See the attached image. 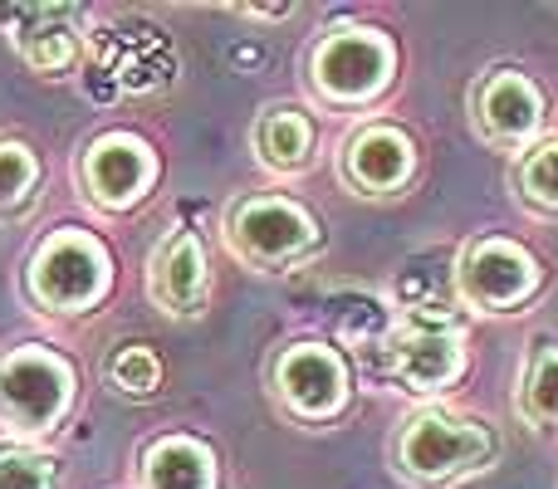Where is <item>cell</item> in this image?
Listing matches in <instances>:
<instances>
[{
	"label": "cell",
	"instance_id": "cell-13",
	"mask_svg": "<svg viewBox=\"0 0 558 489\" xmlns=\"http://www.w3.org/2000/svg\"><path fill=\"white\" fill-rule=\"evenodd\" d=\"M147 489H216V455L192 436H162L143 455Z\"/></svg>",
	"mask_w": 558,
	"mask_h": 489
},
{
	"label": "cell",
	"instance_id": "cell-9",
	"mask_svg": "<svg viewBox=\"0 0 558 489\" xmlns=\"http://www.w3.org/2000/svg\"><path fill=\"white\" fill-rule=\"evenodd\" d=\"M157 182V157L133 133H108L84 152V192L98 211H133Z\"/></svg>",
	"mask_w": 558,
	"mask_h": 489
},
{
	"label": "cell",
	"instance_id": "cell-1",
	"mask_svg": "<svg viewBox=\"0 0 558 489\" xmlns=\"http://www.w3.org/2000/svg\"><path fill=\"white\" fill-rule=\"evenodd\" d=\"M74 402V367L45 343H25L0 357V426L20 441L54 431Z\"/></svg>",
	"mask_w": 558,
	"mask_h": 489
},
{
	"label": "cell",
	"instance_id": "cell-11",
	"mask_svg": "<svg viewBox=\"0 0 558 489\" xmlns=\"http://www.w3.org/2000/svg\"><path fill=\"white\" fill-rule=\"evenodd\" d=\"M412 167H416V152H412V143H407V133H397V127H387V123H373V127H363V133H353V143H348V152H343L348 182L367 196H387V192H397V186H407Z\"/></svg>",
	"mask_w": 558,
	"mask_h": 489
},
{
	"label": "cell",
	"instance_id": "cell-2",
	"mask_svg": "<svg viewBox=\"0 0 558 489\" xmlns=\"http://www.w3.org/2000/svg\"><path fill=\"white\" fill-rule=\"evenodd\" d=\"M495 461V436L471 416L451 412H416L397 436V465L416 485H451L485 470Z\"/></svg>",
	"mask_w": 558,
	"mask_h": 489
},
{
	"label": "cell",
	"instance_id": "cell-14",
	"mask_svg": "<svg viewBox=\"0 0 558 489\" xmlns=\"http://www.w3.org/2000/svg\"><path fill=\"white\" fill-rule=\"evenodd\" d=\"M20 25H15V45L20 54L29 59L35 69H45V74H59V69H69L78 59V35L74 25L64 20V10L59 5H29L20 10Z\"/></svg>",
	"mask_w": 558,
	"mask_h": 489
},
{
	"label": "cell",
	"instance_id": "cell-6",
	"mask_svg": "<svg viewBox=\"0 0 558 489\" xmlns=\"http://www.w3.org/2000/svg\"><path fill=\"white\" fill-rule=\"evenodd\" d=\"M456 289H461L465 304L485 308V314H510L539 289V265H534V255L524 245L490 235V241H475L461 255Z\"/></svg>",
	"mask_w": 558,
	"mask_h": 489
},
{
	"label": "cell",
	"instance_id": "cell-10",
	"mask_svg": "<svg viewBox=\"0 0 558 489\" xmlns=\"http://www.w3.org/2000/svg\"><path fill=\"white\" fill-rule=\"evenodd\" d=\"M475 118H481L485 137L490 143H530L544 123V94L539 84L520 74V69H500L481 84V98H475Z\"/></svg>",
	"mask_w": 558,
	"mask_h": 489
},
{
	"label": "cell",
	"instance_id": "cell-3",
	"mask_svg": "<svg viewBox=\"0 0 558 489\" xmlns=\"http://www.w3.org/2000/svg\"><path fill=\"white\" fill-rule=\"evenodd\" d=\"M397 74V49L383 29L367 25H338L308 54V84L328 103H367L377 98Z\"/></svg>",
	"mask_w": 558,
	"mask_h": 489
},
{
	"label": "cell",
	"instance_id": "cell-12",
	"mask_svg": "<svg viewBox=\"0 0 558 489\" xmlns=\"http://www.w3.org/2000/svg\"><path fill=\"white\" fill-rule=\"evenodd\" d=\"M153 298L177 318L206 308V249L192 231H172L153 259Z\"/></svg>",
	"mask_w": 558,
	"mask_h": 489
},
{
	"label": "cell",
	"instance_id": "cell-4",
	"mask_svg": "<svg viewBox=\"0 0 558 489\" xmlns=\"http://www.w3.org/2000/svg\"><path fill=\"white\" fill-rule=\"evenodd\" d=\"M108 279H113V265H108L104 241L78 231V225L45 235L29 259V294L54 314H78V308L98 304Z\"/></svg>",
	"mask_w": 558,
	"mask_h": 489
},
{
	"label": "cell",
	"instance_id": "cell-18",
	"mask_svg": "<svg viewBox=\"0 0 558 489\" xmlns=\"http://www.w3.org/2000/svg\"><path fill=\"white\" fill-rule=\"evenodd\" d=\"M520 402H524V416H534V421H558V347H544L530 363Z\"/></svg>",
	"mask_w": 558,
	"mask_h": 489
},
{
	"label": "cell",
	"instance_id": "cell-17",
	"mask_svg": "<svg viewBox=\"0 0 558 489\" xmlns=\"http://www.w3.org/2000/svg\"><path fill=\"white\" fill-rule=\"evenodd\" d=\"M520 196L530 206H539V211L558 216V137L539 143L520 162Z\"/></svg>",
	"mask_w": 558,
	"mask_h": 489
},
{
	"label": "cell",
	"instance_id": "cell-7",
	"mask_svg": "<svg viewBox=\"0 0 558 489\" xmlns=\"http://www.w3.org/2000/svg\"><path fill=\"white\" fill-rule=\"evenodd\" d=\"M231 245L255 265H289L318 245L314 216L284 196H251L231 216Z\"/></svg>",
	"mask_w": 558,
	"mask_h": 489
},
{
	"label": "cell",
	"instance_id": "cell-8",
	"mask_svg": "<svg viewBox=\"0 0 558 489\" xmlns=\"http://www.w3.org/2000/svg\"><path fill=\"white\" fill-rule=\"evenodd\" d=\"M275 392L294 416L324 421L348 406V363L328 343H294L275 363Z\"/></svg>",
	"mask_w": 558,
	"mask_h": 489
},
{
	"label": "cell",
	"instance_id": "cell-16",
	"mask_svg": "<svg viewBox=\"0 0 558 489\" xmlns=\"http://www.w3.org/2000/svg\"><path fill=\"white\" fill-rule=\"evenodd\" d=\"M39 157L20 137H0V221H15L39 196Z\"/></svg>",
	"mask_w": 558,
	"mask_h": 489
},
{
	"label": "cell",
	"instance_id": "cell-20",
	"mask_svg": "<svg viewBox=\"0 0 558 489\" xmlns=\"http://www.w3.org/2000/svg\"><path fill=\"white\" fill-rule=\"evenodd\" d=\"M108 377H113L118 392L147 396L162 382V363H157V353H147V347H123V353L113 357V367H108Z\"/></svg>",
	"mask_w": 558,
	"mask_h": 489
},
{
	"label": "cell",
	"instance_id": "cell-15",
	"mask_svg": "<svg viewBox=\"0 0 558 489\" xmlns=\"http://www.w3.org/2000/svg\"><path fill=\"white\" fill-rule=\"evenodd\" d=\"M255 152H260V162L270 172H294L314 152V123L304 113H294V108H275L255 127Z\"/></svg>",
	"mask_w": 558,
	"mask_h": 489
},
{
	"label": "cell",
	"instance_id": "cell-5",
	"mask_svg": "<svg viewBox=\"0 0 558 489\" xmlns=\"http://www.w3.org/2000/svg\"><path fill=\"white\" fill-rule=\"evenodd\" d=\"M383 372L392 382L412 387V392H441L465 372V338L461 323H451L446 314H407L402 323H392L383 353H377Z\"/></svg>",
	"mask_w": 558,
	"mask_h": 489
},
{
	"label": "cell",
	"instance_id": "cell-19",
	"mask_svg": "<svg viewBox=\"0 0 558 489\" xmlns=\"http://www.w3.org/2000/svg\"><path fill=\"white\" fill-rule=\"evenodd\" d=\"M0 489H54V461L29 445H0Z\"/></svg>",
	"mask_w": 558,
	"mask_h": 489
}]
</instances>
